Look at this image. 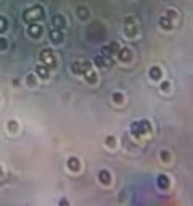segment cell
<instances>
[{"mask_svg":"<svg viewBox=\"0 0 193 206\" xmlns=\"http://www.w3.org/2000/svg\"><path fill=\"white\" fill-rule=\"evenodd\" d=\"M151 77L153 79H160L161 77V71L158 69V68H153V69H151Z\"/></svg>","mask_w":193,"mask_h":206,"instance_id":"cell-10","label":"cell"},{"mask_svg":"<svg viewBox=\"0 0 193 206\" xmlns=\"http://www.w3.org/2000/svg\"><path fill=\"white\" fill-rule=\"evenodd\" d=\"M77 11H79V15H81V18H87V15H89L87 8H84V7H79V8H77Z\"/></svg>","mask_w":193,"mask_h":206,"instance_id":"cell-11","label":"cell"},{"mask_svg":"<svg viewBox=\"0 0 193 206\" xmlns=\"http://www.w3.org/2000/svg\"><path fill=\"white\" fill-rule=\"evenodd\" d=\"M160 24L164 27V29H171V18H169V16H161Z\"/></svg>","mask_w":193,"mask_h":206,"instance_id":"cell-6","label":"cell"},{"mask_svg":"<svg viewBox=\"0 0 193 206\" xmlns=\"http://www.w3.org/2000/svg\"><path fill=\"white\" fill-rule=\"evenodd\" d=\"M68 164H69V168H72V169H79V163L76 161V159L74 158H72V159H69V163H68Z\"/></svg>","mask_w":193,"mask_h":206,"instance_id":"cell-12","label":"cell"},{"mask_svg":"<svg viewBox=\"0 0 193 206\" xmlns=\"http://www.w3.org/2000/svg\"><path fill=\"white\" fill-rule=\"evenodd\" d=\"M8 27V21L7 18H3V16H0V32H5Z\"/></svg>","mask_w":193,"mask_h":206,"instance_id":"cell-7","label":"cell"},{"mask_svg":"<svg viewBox=\"0 0 193 206\" xmlns=\"http://www.w3.org/2000/svg\"><path fill=\"white\" fill-rule=\"evenodd\" d=\"M40 60L48 66H55V58H53V53L50 50H42L40 52Z\"/></svg>","mask_w":193,"mask_h":206,"instance_id":"cell-2","label":"cell"},{"mask_svg":"<svg viewBox=\"0 0 193 206\" xmlns=\"http://www.w3.org/2000/svg\"><path fill=\"white\" fill-rule=\"evenodd\" d=\"M100 177H101V180H103V182H110V176H108L106 172H101Z\"/></svg>","mask_w":193,"mask_h":206,"instance_id":"cell-13","label":"cell"},{"mask_svg":"<svg viewBox=\"0 0 193 206\" xmlns=\"http://www.w3.org/2000/svg\"><path fill=\"white\" fill-rule=\"evenodd\" d=\"M53 26H55V29H63V27L66 26V21H65V16H61V15H56L53 16Z\"/></svg>","mask_w":193,"mask_h":206,"instance_id":"cell-3","label":"cell"},{"mask_svg":"<svg viewBox=\"0 0 193 206\" xmlns=\"http://www.w3.org/2000/svg\"><path fill=\"white\" fill-rule=\"evenodd\" d=\"M44 16H45V11L40 5H34V7L24 10V13H23V18H24L26 23H29V24L31 23H36L37 20H42Z\"/></svg>","mask_w":193,"mask_h":206,"instance_id":"cell-1","label":"cell"},{"mask_svg":"<svg viewBox=\"0 0 193 206\" xmlns=\"http://www.w3.org/2000/svg\"><path fill=\"white\" fill-rule=\"evenodd\" d=\"M50 39H52L55 44H60L61 41H63V34H61L60 29H52L50 31Z\"/></svg>","mask_w":193,"mask_h":206,"instance_id":"cell-5","label":"cell"},{"mask_svg":"<svg viewBox=\"0 0 193 206\" xmlns=\"http://www.w3.org/2000/svg\"><path fill=\"white\" fill-rule=\"evenodd\" d=\"M3 48H7V41H5V39H0V50H3Z\"/></svg>","mask_w":193,"mask_h":206,"instance_id":"cell-14","label":"cell"},{"mask_svg":"<svg viewBox=\"0 0 193 206\" xmlns=\"http://www.w3.org/2000/svg\"><path fill=\"white\" fill-rule=\"evenodd\" d=\"M119 56H121V60H129L130 58V52L127 48H122V50H119Z\"/></svg>","mask_w":193,"mask_h":206,"instance_id":"cell-8","label":"cell"},{"mask_svg":"<svg viewBox=\"0 0 193 206\" xmlns=\"http://www.w3.org/2000/svg\"><path fill=\"white\" fill-rule=\"evenodd\" d=\"M114 100H116V101H122V95H121V94H116V95H114Z\"/></svg>","mask_w":193,"mask_h":206,"instance_id":"cell-15","label":"cell"},{"mask_svg":"<svg viewBox=\"0 0 193 206\" xmlns=\"http://www.w3.org/2000/svg\"><path fill=\"white\" fill-rule=\"evenodd\" d=\"M37 74H39V76H42V77H47L48 71H47V68H45V66H37Z\"/></svg>","mask_w":193,"mask_h":206,"instance_id":"cell-9","label":"cell"},{"mask_svg":"<svg viewBox=\"0 0 193 206\" xmlns=\"http://www.w3.org/2000/svg\"><path fill=\"white\" fill-rule=\"evenodd\" d=\"M40 34H42V26L36 24V23H31V26H29V36L40 37Z\"/></svg>","mask_w":193,"mask_h":206,"instance_id":"cell-4","label":"cell"}]
</instances>
